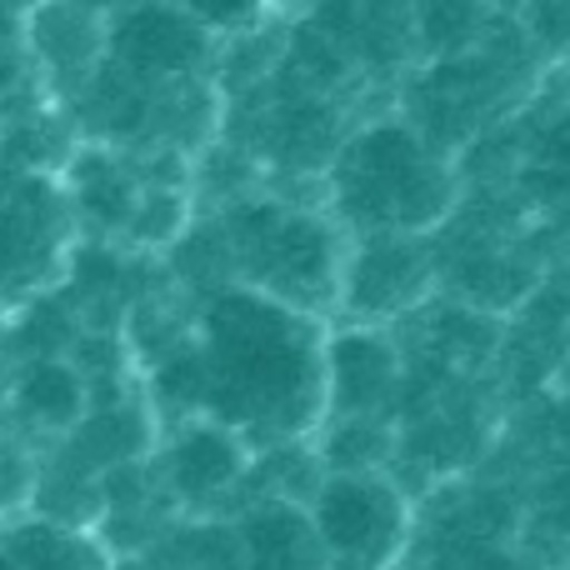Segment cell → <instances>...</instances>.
<instances>
[{"mask_svg": "<svg viewBox=\"0 0 570 570\" xmlns=\"http://www.w3.org/2000/svg\"><path fill=\"white\" fill-rule=\"evenodd\" d=\"M335 196L371 230H425L451 206V176L405 126H371L335 170Z\"/></svg>", "mask_w": 570, "mask_h": 570, "instance_id": "cell-3", "label": "cell"}, {"mask_svg": "<svg viewBox=\"0 0 570 570\" xmlns=\"http://www.w3.org/2000/svg\"><path fill=\"white\" fill-rule=\"evenodd\" d=\"M210 36H250L266 16V0H180Z\"/></svg>", "mask_w": 570, "mask_h": 570, "instance_id": "cell-14", "label": "cell"}, {"mask_svg": "<svg viewBox=\"0 0 570 570\" xmlns=\"http://www.w3.org/2000/svg\"><path fill=\"white\" fill-rule=\"evenodd\" d=\"M431 285V261L401 230H375L361 250H345L341 305L355 315H401Z\"/></svg>", "mask_w": 570, "mask_h": 570, "instance_id": "cell-8", "label": "cell"}, {"mask_svg": "<svg viewBox=\"0 0 570 570\" xmlns=\"http://www.w3.org/2000/svg\"><path fill=\"white\" fill-rule=\"evenodd\" d=\"M226 250L230 266L240 271V285H256L311 315L341 305L345 246L321 210L285 200H240L226 210Z\"/></svg>", "mask_w": 570, "mask_h": 570, "instance_id": "cell-2", "label": "cell"}, {"mask_svg": "<svg viewBox=\"0 0 570 570\" xmlns=\"http://www.w3.org/2000/svg\"><path fill=\"white\" fill-rule=\"evenodd\" d=\"M206 415L246 441H295L325 421V335L311 311L256 285L216 291L200 315Z\"/></svg>", "mask_w": 570, "mask_h": 570, "instance_id": "cell-1", "label": "cell"}, {"mask_svg": "<svg viewBox=\"0 0 570 570\" xmlns=\"http://www.w3.org/2000/svg\"><path fill=\"white\" fill-rule=\"evenodd\" d=\"M210 36L180 0H140L106 20V56L140 80H186L210 60Z\"/></svg>", "mask_w": 570, "mask_h": 570, "instance_id": "cell-5", "label": "cell"}, {"mask_svg": "<svg viewBox=\"0 0 570 570\" xmlns=\"http://www.w3.org/2000/svg\"><path fill=\"white\" fill-rule=\"evenodd\" d=\"M256 465L250 441L226 425L220 415H186L176 431V441L166 445V485L180 505H210L226 491H236Z\"/></svg>", "mask_w": 570, "mask_h": 570, "instance_id": "cell-6", "label": "cell"}, {"mask_svg": "<svg viewBox=\"0 0 570 570\" xmlns=\"http://www.w3.org/2000/svg\"><path fill=\"white\" fill-rule=\"evenodd\" d=\"M190 226V196L176 186H150L136 196V210L126 220V240L130 246H146V250H160V246H176Z\"/></svg>", "mask_w": 570, "mask_h": 570, "instance_id": "cell-13", "label": "cell"}, {"mask_svg": "<svg viewBox=\"0 0 570 570\" xmlns=\"http://www.w3.org/2000/svg\"><path fill=\"white\" fill-rule=\"evenodd\" d=\"M10 405L36 431L70 435L80 425V415L90 411V381L66 355H36L10 381Z\"/></svg>", "mask_w": 570, "mask_h": 570, "instance_id": "cell-10", "label": "cell"}, {"mask_svg": "<svg viewBox=\"0 0 570 570\" xmlns=\"http://www.w3.org/2000/svg\"><path fill=\"white\" fill-rule=\"evenodd\" d=\"M136 196H140V186L110 156H100V150H80L70 160V200H76L80 216H96L100 226L126 230Z\"/></svg>", "mask_w": 570, "mask_h": 570, "instance_id": "cell-12", "label": "cell"}, {"mask_svg": "<svg viewBox=\"0 0 570 570\" xmlns=\"http://www.w3.org/2000/svg\"><path fill=\"white\" fill-rule=\"evenodd\" d=\"M401 391V355L381 325L325 335V415H381Z\"/></svg>", "mask_w": 570, "mask_h": 570, "instance_id": "cell-7", "label": "cell"}, {"mask_svg": "<svg viewBox=\"0 0 570 570\" xmlns=\"http://www.w3.org/2000/svg\"><path fill=\"white\" fill-rule=\"evenodd\" d=\"M36 491H40V475H36V465H30L20 451H10V445H0V515H16V511H26V505L36 501Z\"/></svg>", "mask_w": 570, "mask_h": 570, "instance_id": "cell-15", "label": "cell"}, {"mask_svg": "<svg viewBox=\"0 0 570 570\" xmlns=\"http://www.w3.org/2000/svg\"><path fill=\"white\" fill-rule=\"evenodd\" d=\"M305 511H311L315 541H321L325 561L381 566L391 556H401L405 535H411V501L375 465L371 471L321 475Z\"/></svg>", "mask_w": 570, "mask_h": 570, "instance_id": "cell-4", "label": "cell"}, {"mask_svg": "<svg viewBox=\"0 0 570 570\" xmlns=\"http://www.w3.org/2000/svg\"><path fill=\"white\" fill-rule=\"evenodd\" d=\"M26 46L40 70L86 80L106 50V20H96V10L76 0H36L26 10Z\"/></svg>", "mask_w": 570, "mask_h": 570, "instance_id": "cell-9", "label": "cell"}, {"mask_svg": "<svg viewBox=\"0 0 570 570\" xmlns=\"http://www.w3.org/2000/svg\"><path fill=\"white\" fill-rule=\"evenodd\" d=\"M236 541L250 561H295V556L325 561L321 541H315L311 511L295 505L291 495H266V501L250 505L236 525Z\"/></svg>", "mask_w": 570, "mask_h": 570, "instance_id": "cell-11", "label": "cell"}]
</instances>
